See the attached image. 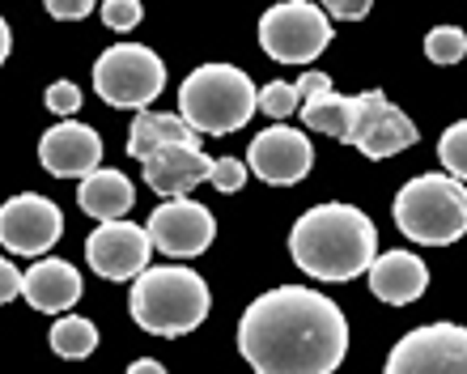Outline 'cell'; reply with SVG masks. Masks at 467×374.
<instances>
[{"label": "cell", "mask_w": 467, "mask_h": 374, "mask_svg": "<svg viewBox=\"0 0 467 374\" xmlns=\"http://www.w3.org/2000/svg\"><path fill=\"white\" fill-rule=\"evenodd\" d=\"M149 247L166 251L171 260H192V255H204L209 243L217 238V222H213V213L196 200H166L158 209L149 213Z\"/></svg>", "instance_id": "cell-10"}, {"label": "cell", "mask_w": 467, "mask_h": 374, "mask_svg": "<svg viewBox=\"0 0 467 374\" xmlns=\"http://www.w3.org/2000/svg\"><path fill=\"white\" fill-rule=\"evenodd\" d=\"M9 47H13V30H9V22L0 17V64L9 60Z\"/></svg>", "instance_id": "cell-33"}, {"label": "cell", "mask_w": 467, "mask_h": 374, "mask_svg": "<svg viewBox=\"0 0 467 374\" xmlns=\"http://www.w3.org/2000/svg\"><path fill=\"white\" fill-rule=\"evenodd\" d=\"M387 374H467V327L425 324L412 327L387 358Z\"/></svg>", "instance_id": "cell-9"}, {"label": "cell", "mask_w": 467, "mask_h": 374, "mask_svg": "<svg viewBox=\"0 0 467 374\" xmlns=\"http://www.w3.org/2000/svg\"><path fill=\"white\" fill-rule=\"evenodd\" d=\"M255 111H268L281 124L285 115L297 111V89L289 81H268L264 89H255Z\"/></svg>", "instance_id": "cell-24"}, {"label": "cell", "mask_w": 467, "mask_h": 374, "mask_svg": "<svg viewBox=\"0 0 467 374\" xmlns=\"http://www.w3.org/2000/svg\"><path fill=\"white\" fill-rule=\"evenodd\" d=\"M366 273L374 298L387 302V306H408V302H417L430 289V268L412 251H382V255H374Z\"/></svg>", "instance_id": "cell-15"}, {"label": "cell", "mask_w": 467, "mask_h": 374, "mask_svg": "<svg viewBox=\"0 0 467 374\" xmlns=\"http://www.w3.org/2000/svg\"><path fill=\"white\" fill-rule=\"evenodd\" d=\"M209 183L217 187V192H225V196H234V192L246 183V162H238V158H217Z\"/></svg>", "instance_id": "cell-25"}, {"label": "cell", "mask_w": 467, "mask_h": 374, "mask_svg": "<svg viewBox=\"0 0 467 374\" xmlns=\"http://www.w3.org/2000/svg\"><path fill=\"white\" fill-rule=\"evenodd\" d=\"M417 140H420L417 124H412L400 107H391L382 89H366V94H353V99H348L345 145H357L366 158L382 162V158L404 153L408 145H417Z\"/></svg>", "instance_id": "cell-8"}, {"label": "cell", "mask_w": 467, "mask_h": 374, "mask_svg": "<svg viewBox=\"0 0 467 374\" xmlns=\"http://www.w3.org/2000/svg\"><path fill=\"white\" fill-rule=\"evenodd\" d=\"M94 89L107 107L145 111L166 89V64L145 43H115L94 60Z\"/></svg>", "instance_id": "cell-6"}, {"label": "cell", "mask_w": 467, "mask_h": 374, "mask_svg": "<svg viewBox=\"0 0 467 374\" xmlns=\"http://www.w3.org/2000/svg\"><path fill=\"white\" fill-rule=\"evenodd\" d=\"M77 200H81V209H86L89 217H99V222H123V213L132 209V200H136V187H132V179L119 175V171H94V175L81 179Z\"/></svg>", "instance_id": "cell-19"}, {"label": "cell", "mask_w": 467, "mask_h": 374, "mask_svg": "<svg viewBox=\"0 0 467 374\" xmlns=\"http://www.w3.org/2000/svg\"><path fill=\"white\" fill-rule=\"evenodd\" d=\"M64 213L38 192H22L0 204V247L13 255H43L60 243Z\"/></svg>", "instance_id": "cell-11"}, {"label": "cell", "mask_w": 467, "mask_h": 374, "mask_svg": "<svg viewBox=\"0 0 467 374\" xmlns=\"http://www.w3.org/2000/svg\"><path fill=\"white\" fill-rule=\"evenodd\" d=\"M51 349L60 353V358H89V353L99 349V327L81 319V315H64L51 324Z\"/></svg>", "instance_id": "cell-21"}, {"label": "cell", "mask_w": 467, "mask_h": 374, "mask_svg": "<svg viewBox=\"0 0 467 374\" xmlns=\"http://www.w3.org/2000/svg\"><path fill=\"white\" fill-rule=\"evenodd\" d=\"M238 353L255 374H336L348 353V319L306 286L268 289L238 319Z\"/></svg>", "instance_id": "cell-1"}, {"label": "cell", "mask_w": 467, "mask_h": 374, "mask_svg": "<svg viewBox=\"0 0 467 374\" xmlns=\"http://www.w3.org/2000/svg\"><path fill=\"white\" fill-rule=\"evenodd\" d=\"M297 102L310 99V94H323V89H332V77L327 73H302V81H297Z\"/></svg>", "instance_id": "cell-31"}, {"label": "cell", "mask_w": 467, "mask_h": 374, "mask_svg": "<svg viewBox=\"0 0 467 374\" xmlns=\"http://www.w3.org/2000/svg\"><path fill=\"white\" fill-rule=\"evenodd\" d=\"M400 234L425 247H446L467 234V187L451 175H417L395 192Z\"/></svg>", "instance_id": "cell-5"}, {"label": "cell", "mask_w": 467, "mask_h": 374, "mask_svg": "<svg viewBox=\"0 0 467 374\" xmlns=\"http://www.w3.org/2000/svg\"><path fill=\"white\" fill-rule=\"evenodd\" d=\"M297 115H302L306 128L327 132V137H336V140H345V132H348V99L336 94V89H323V94L302 99L297 102Z\"/></svg>", "instance_id": "cell-20"}, {"label": "cell", "mask_w": 467, "mask_h": 374, "mask_svg": "<svg viewBox=\"0 0 467 374\" xmlns=\"http://www.w3.org/2000/svg\"><path fill=\"white\" fill-rule=\"evenodd\" d=\"M213 175V158L200 150H183V145H174V150H158L145 158V183L166 200H179L187 196L196 183H209Z\"/></svg>", "instance_id": "cell-16"}, {"label": "cell", "mask_w": 467, "mask_h": 374, "mask_svg": "<svg viewBox=\"0 0 467 374\" xmlns=\"http://www.w3.org/2000/svg\"><path fill=\"white\" fill-rule=\"evenodd\" d=\"M438 158H442L446 175L455 179V183H467V119L451 124L438 140Z\"/></svg>", "instance_id": "cell-22"}, {"label": "cell", "mask_w": 467, "mask_h": 374, "mask_svg": "<svg viewBox=\"0 0 467 374\" xmlns=\"http://www.w3.org/2000/svg\"><path fill=\"white\" fill-rule=\"evenodd\" d=\"M47 111L77 115V111H81V86H77V81H51V89H47Z\"/></svg>", "instance_id": "cell-27"}, {"label": "cell", "mask_w": 467, "mask_h": 374, "mask_svg": "<svg viewBox=\"0 0 467 374\" xmlns=\"http://www.w3.org/2000/svg\"><path fill=\"white\" fill-rule=\"evenodd\" d=\"M38 162L56 179H86V175H94L102 162V137L89 124L64 119V124L43 132V140H38Z\"/></svg>", "instance_id": "cell-14"}, {"label": "cell", "mask_w": 467, "mask_h": 374, "mask_svg": "<svg viewBox=\"0 0 467 374\" xmlns=\"http://www.w3.org/2000/svg\"><path fill=\"white\" fill-rule=\"evenodd\" d=\"M255 115V86L234 64H200L179 86V119L204 137H230Z\"/></svg>", "instance_id": "cell-4"}, {"label": "cell", "mask_w": 467, "mask_h": 374, "mask_svg": "<svg viewBox=\"0 0 467 374\" xmlns=\"http://www.w3.org/2000/svg\"><path fill=\"white\" fill-rule=\"evenodd\" d=\"M17 294H22V273H17L9 260H0V306L13 302Z\"/></svg>", "instance_id": "cell-30"}, {"label": "cell", "mask_w": 467, "mask_h": 374, "mask_svg": "<svg viewBox=\"0 0 467 374\" xmlns=\"http://www.w3.org/2000/svg\"><path fill=\"white\" fill-rule=\"evenodd\" d=\"M323 17L327 22H361V17H369V0H327L323 5Z\"/></svg>", "instance_id": "cell-28"}, {"label": "cell", "mask_w": 467, "mask_h": 374, "mask_svg": "<svg viewBox=\"0 0 467 374\" xmlns=\"http://www.w3.org/2000/svg\"><path fill=\"white\" fill-rule=\"evenodd\" d=\"M209 281L192 268L166 264V268H145L132 281L128 311L153 337H187L209 319Z\"/></svg>", "instance_id": "cell-3"}, {"label": "cell", "mask_w": 467, "mask_h": 374, "mask_svg": "<svg viewBox=\"0 0 467 374\" xmlns=\"http://www.w3.org/2000/svg\"><path fill=\"white\" fill-rule=\"evenodd\" d=\"M22 294L43 315L68 311L81 298V276L68 260H38L30 273H22Z\"/></svg>", "instance_id": "cell-17"}, {"label": "cell", "mask_w": 467, "mask_h": 374, "mask_svg": "<svg viewBox=\"0 0 467 374\" xmlns=\"http://www.w3.org/2000/svg\"><path fill=\"white\" fill-rule=\"evenodd\" d=\"M294 264L315 281H353L379 255V230L353 204H319L306 209L289 230Z\"/></svg>", "instance_id": "cell-2"}, {"label": "cell", "mask_w": 467, "mask_h": 374, "mask_svg": "<svg viewBox=\"0 0 467 374\" xmlns=\"http://www.w3.org/2000/svg\"><path fill=\"white\" fill-rule=\"evenodd\" d=\"M47 13L56 17V22H81V17L94 13V0H51Z\"/></svg>", "instance_id": "cell-29"}, {"label": "cell", "mask_w": 467, "mask_h": 374, "mask_svg": "<svg viewBox=\"0 0 467 374\" xmlns=\"http://www.w3.org/2000/svg\"><path fill=\"white\" fill-rule=\"evenodd\" d=\"M128 374H166V366L153 362V358H140V362L128 366Z\"/></svg>", "instance_id": "cell-32"}, {"label": "cell", "mask_w": 467, "mask_h": 374, "mask_svg": "<svg viewBox=\"0 0 467 374\" xmlns=\"http://www.w3.org/2000/svg\"><path fill=\"white\" fill-rule=\"evenodd\" d=\"M425 56L433 64H459L467 56V35L459 26H433L425 35Z\"/></svg>", "instance_id": "cell-23"}, {"label": "cell", "mask_w": 467, "mask_h": 374, "mask_svg": "<svg viewBox=\"0 0 467 374\" xmlns=\"http://www.w3.org/2000/svg\"><path fill=\"white\" fill-rule=\"evenodd\" d=\"M149 234L136 222H102L86 238V260L89 268L107 281H136L149 268Z\"/></svg>", "instance_id": "cell-12"}, {"label": "cell", "mask_w": 467, "mask_h": 374, "mask_svg": "<svg viewBox=\"0 0 467 374\" xmlns=\"http://www.w3.org/2000/svg\"><path fill=\"white\" fill-rule=\"evenodd\" d=\"M259 43H264V51L272 60L310 64L332 43V22L310 0H285V5H272L259 17Z\"/></svg>", "instance_id": "cell-7"}, {"label": "cell", "mask_w": 467, "mask_h": 374, "mask_svg": "<svg viewBox=\"0 0 467 374\" xmlns=\"http://www.w3.org/2000/svg\"><path fill=\"white\" fill-rule=\"evenodd\" d=\"M246 162H251V171H255L264 183L289 187V183L310 175V166H315V145H310L306 132H297V128L272 124L251 140Z\"/></svg>", "instance_id": "cell-13"}, {"label": "cell", "mask_w": 467, "mask_h": 374, "mask_svg": "<svg viewBox=\"0 0 467 374\" xmlns=\"http://www.w3.org/2000/svg\"><path fill=\"white\" fill-rule=\"evenodd\" d=\"M140 5H136V0H107V5H102V22H107V30H132L136 22H140Z\"/></svg>", "instance_id": "cell-26"}, {"label": "cell", "mask_w": 467, "mask_h": 374, "mask_svg": "<svg viewBox=\"0 0 467 374\" xmlns=\"http://www.w3.org/2000/svg\"><path fill=\"white\" fill-rule=\"evenodd\" d=\"M174 145H183V150H200V137L183 124V119H179V115L136 111L132 128H128V153H132L136 162H145L149 153H158V150H174Z\"/></svg>", "instance_id": "cell-18"}]
</instances>
